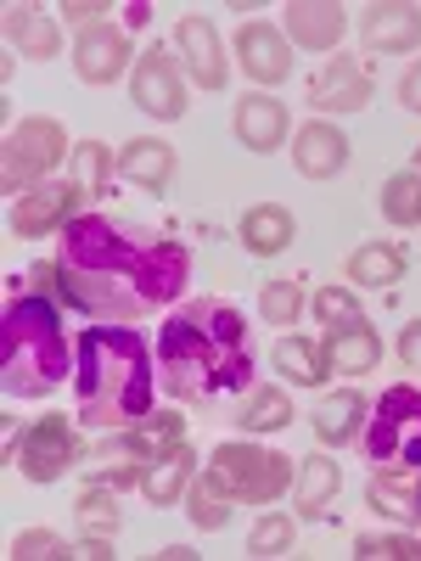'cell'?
I'll use <instances>...</instances> for the list:
<instances>
[{"label": "cell", "mask_w": 421, "mask_h": 561, "mask_svg": "<svg viewBox=\"0 0 421 561\" xmlns=\"http://www.w3.org/2000/svg\"><path fill=\"white\" fill-rule=\"evenodd\" d=\"M57 270H62L68 304H79L96 320L124 325V320H140L180 298L185 275H192V253L147 225L79 214L62 225Z\"/></svg>", "instance_id": "6da1fadb"}, {"label": "cell", "mask_w": 421, "mask_h": 561, "mask_svg": "<svg viewBox=\"0 0 421 561\" xmlns=\"http://www.w3.org/2000/svg\"><path fill=\"white\" fill-rule=\"evenodd\" d=\"M158 382L169 399L185 404H214L225 393H248L253 388V343L242 314L219 304V298H197L180 304L163 332H158Z\"/></svg>", "instance_id": "7a4b0ae2"}, {"label": "cell", "mask_w": 421, "mask_h": 561, "mask_svg": "<svg viewBox=\"0 0 421 561\" xmlns=\"http://www.w3.org/2000/svg\"><path fill=\"white\" fill-rule=\"evenodd\" d=\"M152 370L158 354L129 325H90L79 337V370H73L79 421L107 433L140 427L152 415Z\"/></svg>", "instance_id": "3957f363"}, {"label": "cell", "mask_w": 421, "mask_h": 561, "mask_svg": "<svg viewBox=\"0 0 421 561\" xmlns=\"http://www.w3.org/2000/svg\"><path fill=\"white\" fill-rule=\"evenodd\" d=\"M79 370V354L62 337V320L52 298L12 293L7 320H0V388L7 399H45Z\"/></svg>", "instance_id": "277c9868"}, {"label": "cell", "mask_w": 421, "mask_h": 561, "mask_svg": "<svg viewBox=\"0 0 421 561\" xmlns=\"http://www.w3.org/2000/svg\"><path fill=\"white\" fill-rule=\"evenodd\" d=\"M365 460L371 472H416L421 466V388L399 382L365 415Z\"/></svg>", "instance_id": "5b68a950"}, {"label": "cell", "mask_w": 421, "mask_h": 561, "mask_svg": "<svg viewBox=\"0 0 421 561\" xmlns=\"http://www.w3.org/2000/svg\"><path fill=\"white\" fill-rule=\"evenodd\" d=\"M214 478L230 489V500L270 505V500L287 494L293 466H287V455H270V449H253V444H219L214 449Z\"/></svg>", "instance_id": "8992f818"}, {"label": "cell", "mask_w": 421, "mask_h": 561, "mask_svg": "<svg viewBox=\"0 0 421 561\" xmlns=\"http://www.w3.org/2000/svg\"><path fill=\"white\" fill-rule=\"evenodd\" d=\"M68 152V135L57 118H23L7 135V192H34V180H45Z\"/></svg>", "instance_id": "52a82bcc"}, {"label": "cell", "mask_w": 421, "mask_h": 561, "mask_svg": "<svg viewBox=\"0 0 421 561\" xmlns=\"http://www.w3.org/2000/svg\"><path fill=\"white\" fill-rule=\"evenodd\" d=\"M79 455H84V449H79V438H73V427H68L62 415L34 421V427L18 438V466H23L29 483H57Z\"/></svg>", "instance_id": "ba28073f"}, {"label": "cell", "mask_w": 421, "mask_h": 561, "mask_svg": "<svg viewBox=\"0 0 421 561\" xmlns=\"http://www.w3.org/2000/svg\"><path fill=\"white\" fill-rule=\"evenodd\" d=\"M79 197H84V185H79V180L34 185V192L18 197V208H12V230H18V237H45V230H62L68 219H79V214H73Z\"/></svg>", "instance_id": "9c48e42d"}, {"label": "cell", "mask_w": 421, "mask_h": 561, "mask_svg": "<svg viewBox=\"0 0 421 561\" xmlns=\"http://www.w3.org/2000/svg\"><path fill=\"white\" fill-rule=\"evenodd\" d=\"M129 96L140 113H152V118H180L185 113V84H180V68L169 51H152L135 62V84H129Z\"/></svg>", "instance_id": "30bf717a"}, {"label": "cell", "mask_w": 421, "mask_h": 561, "mask_svg": "<svg viewBox=\"0 0 421 561\" xmlns=\"http://www.w3.org/2000/svg\"><path fill=\"white\" fill-rule=\"evenodd\" d=\"M124 62H129V39H124V28L90 23V28L79 34V45H73V68H79L84 84H113V79L124 73Z\"/></svg>", "instance_id": "8fae6325"}, {"label": "cell", "mask_w": 421, "mask_h": 561, "mask_svg": "<svg viewBox=\"0 0 421 561\" xmlns=\"http://www.w3.org/2000/svg\"><path fill=\"white\" fill-rule=\"evenodd\" d=\"M309 102L326 107V113H354V107H365V102H371V73H365V62H354V57H332V62L315 73Z\"/></svg>", "instance_id": "7c38bea8"}, {"label": "cell", "mask_w": 421, "mask_h": 561, "mask_svg": "<svg viewBox=\"0 0 421 561\" xmlns=\"http://www.w3.org/2000/svg\"><path fill=\"white\" fill-rule=\"evenodd\" d=\"M293 163H298V174H309V180H332V174L349 163V135H343L338 124H326V118L304 124V129H298V147H293Z\"/></svg>", "instance_id": "4fadbf2b"}, {"label": "cell", "mask_w": 421, "mask_h": 561, "mask_svg": "<svg viewBox=\"0 0 421 561\" xmlns=\"http://www.w3.org/2000/svg\"><path fill=\"white\" fill-rule=\"evenodd\" d=\"M237 57H242V68H248L259 84H281V79H287V68H293L287 34H281L275 23H248V28L237 34Z\"/></svg>", "instance_id": "5bb4252c"}, {"label": "cell", "mask_w": 421, "mask_h": 561, "mask_svg": "<svg viewBox=\"0 0 421 561\" xmlns=\"http://www.w3.org/2000/svg\"><path fill=\"white\" fill-rule=\"evenodd\" d=\"M360 34L371 51H416L421 45V12L416 7H365Z\"/></svg>", "instance_id": "9a60e30c"}, {"label": "cell", "mask_w": 421, "mask_h": 561, "mask_svg": "<svg viewBox=\"0 0 421 561\" xmlns=\"http://www.w3.org/2000/svg\"><path fill=\"white\" fill-rule=\"evenodd\" d=\"M237 135L253 152H275L281 140H287V107L275 96H264V90H253V96L237 102Z\"/></svg>", "instance_id": "2e32d148"}, {"label": "cell", "mask_w": 421, "mask_h": 561, "mask_svg": "<svg viewBox=\"0 0 421 561\" xmlns=\"http://www.w3.org/2000/svg\"><path fill=\"white\" fill-rule=\"evenodd\" d=\"M174 45L185 51V68L197 73L203 90H219V84H225V57H219L214 23H203V18H180V23H174Z\"/></svg>", "instance_id": "e0dca14e"}, {"label": "cell", "mask_w": 421, "mask_h": 561, "mask_svg": "<svg viewBox=\"0 0 421 561\" xmlns=\"http://www.w3.org/2000/svg\"><path fill=\"white\" fill-rule=\"evenodd\" d=\"M320 359H326V370H349V377H360V370H377L383 343H377V332L360 320V325H343V332H326Z\"/></svg>", "instance_id": "ac0fdd59"}, {"label": "cell", "mask_w": 421, "mask_h": 561, "mask_svg": "<svg viewBox=\"0 0 421 561\" xmlns=\"http://www.w3.org/2000/svg\"><path fill=\"white\" fill-rule=\"evenodd\" d=\"M79 534H84V556H113V534H118V505H113V489L90 483L79 494Z\"/></svg>", "instance_id": "d6986e66"}, {"label": "cell", "mask_w": 421, "mask_h": 561, "mask_svg": "<svg viewBox=\"0 0 421 561\" xmlns=\"http://www.w3.org/2000/svg\"><path fill=\"white\" fill-rule=\"evenodd\" d=\"M287 34L298 45H309V51H332V45L343 39V7H315V0H298V7H287Z\"/></svg>", "instance_id": "ffe728a7"}, {"label": "cell", "mask_w": 421, "mask_h": 561, "mask_svg": "<svg viewBox=\"0 0 421 561\" xmlns=\"http://www.w3.org/2000/svg\"><path fill=\"white\" fill-rule=\"evenodd\" d=\"M118 174L135 180V185H147V192H163L169 174H174V152H169V140H129L124 158H118Z\"/></svg>", "instance_id": "44dd1931"}, {"label": "cell", "mask_w": 421, "mask_h": 561, "mask_svg": "<svg viewBox=\"0 0 421 561\" xmlns=\"http://www.w3.org/2000/svg\"><path fill=\"white\" fill-rule=\"evenodd\" d=\"M192 472H197V455L192 449H174V455H163V460H152V472L140 478V494H147L152 505H174L180 500V489L192 483Z\"/></svg>", "instance_id": "7402d4cb"}, {"label": "cell", "mask_w": 421, "mask_h": 561, "mask_svg": "<svg viewBox=\"0 0 421 561\" xmlns=\"http://www.w3.org/2000/svg\"><path fill=\"white\" fill-rule=\"evenodd\" d=\"M360 415H365V399L354 393V388H343V393H332L320 410H315V438L320 444H349L354 433H360Z\"/></svg>", "instance_id": "603a6c76"}, {"label": "cell", "mask_w": 421, "mask_h": 561, "mask_svg": "<svg viewBox=\"0 0 421 561\" xmlns=\"http://www.w3.org/2000/svg\"><path fill=\"white\" fill-rule=\"evenodd\" d=\"M242 242H248L259 259L281 253V248L293 242V214H287V208H275V203H264V208H248V219H242Z\"/></svg>", "instance_id": "cb8c5ba5"}, {"label": "cell", "mask_w": 421, "mask_h": 561, "mask_svg": "<svg viewBox=\"0 0 421 561\" xmlns=\"http://www.w3.org/2000/svg\"><path fill=\"white\" fill-rule=\"evenodd\" d=\"M338 483H343V472H338L332 455L304 460V478H298V517H326V505H332Z\"/></svg>", "instance_id": "d4e9b609"}, {"label": "cell", "mask_w": 421, "mask_h": 561, "mask_svg": "<svg viewBox=\"0 0 421 561\" xmlns=\"http://www.w3.org/2000/svg\"><path fill=\"white\" fill-rule=\"evenodd\" d=\"M180 433H185V421L180 415H152V421H140V427H129V438H118L135 460H163L180 449Z\"/></svg>", "instance_id": "484cf974"}, {"label": "cell", "mask_w": 421, "mask_h": 561, "mask_svg": "<svg viewBox=\"0 0 421 561\" xmlns=\"http://www.w3.org/2000/svg\"><path fill=\"white\" fill-rule=\"evenodd\" d=\"M7 34L18 39V51L23 57H52L57 51V23L52 18H39L34 7H7Z\"/></svg>", "instance_id": "4316f807"}, {"label": "cell", "mask_w": 421, "mask_h": 561, "mask_svg": "<svg viewBox=\"0 0 421 561\" xmlns=\"http://www.w3.org/2000/svg\"><path fill=\"white\" fill-rule=\"evenodd\" d=\"M237 421H242V433H275V427H287V421H293V399L281 388H248Z\"/></svg>", "instance_id": "83f0119b"}, {"label": "cell", "mask_w": 421, "mask_h": 561, "mask_svg": "<svg viewBox=\"0 0 421 561\" xmlns=\"http://www.w3.org/2000/svg\"><path fill=\"white\" fill-rule=\"evenodd\" d=\"M405 275V253L377 242V248H360L349 259V280H360V287H394V280Z\"/></svg>", "instance_id": "f1b7e54d"}, {"label": "cell", "mask_w": 421, "mask_h": 561, "mask_svg": "<svg viewBox=\"0 0 421 561\" xmlns=\"http://www.w3.org/2000/svg\"><path fill=\"white\" fill-rule=\"evenodd\" d=\"M275 365L287 370L298 388H320V382H326V359H320V348H309L304 337H281V343H275Z\"/></svg>", "instance_id": "f546056e"}, {"label": "cell", "mask_w": 421, "mask_h": 561, "mask_svg": "<svg viewBox=\"0 0 421 561\" xmlns=\"http://www.w3.org/2000/svg\"><path fill=\"white\" fill-rule=\"evenodd\" d=\"M185 511H192L197 528H225V523H230V489L208 472V478H197V489H192V500H185Z\"/></svg>", "instance_id": "4dcf8cb0"}, {"label": "cell", "mask_w": 421, "mask_h": 561, "mask_svg": "<svg viewBox=\"0 0 421 561\" xmlns=\"http://www.w3.org/2000/svg\"><path fill=\"white\" fill-rule=\"evenodd\" d=\"M365 500L377 505V511H388V517H399V523H421L416 489H410L405 478H377V472H371V489H365Z\"/></svg>", "instance_id": "1f68e13d"}, {"label": "cell", "mask_w": 421, "mask_h": 561, "mask_svg": "<svg viewBox=\"0 0 421 561\" xmlns=\"http://www.w3.org/2000/svg\"><path fill=\"white\" fill-rule=\"evenodd\" d=\"M383 214L394 225H421V174H394L383 185Z\"/></svg>", "instance_id": "d6a6232c"}, {"label": "cell", "mask_w": 421, "mask_h": 561, "mask_svg": "<svg viewBox=\"0 0 421 561\" xmlns=\"http://www.w3.org/2000/svg\"><path fill=\"white\" fill-rule=\"evenodd\" d=\"M354 556H365V561H421V539H410V534H360Z\"/></svg>", "instance_id": "836d02e7"}, {"label": "cell", "mask_w": 421, "mask_h": 561, "mask_svg": "<svg viewBox=\"0 0 421 561\" xmlns=\"http://www.w3.org/2000/svg\"><path fill=\"white\" fill-rule=\"evenodd\" d=\"M259 309H264V320H270V325H293V320H298V309H304L298 280H264Z\"/></svg>", "instance_id": "e575fe53"}, {"label": "cell", "mask_w": 421, "mask_h": 561, "mask_svg": "<svg viewBox=\"0 0 421 561\" xmlns=\"http://www.w3.org/2000/svg\"><path fill=\"white\" fill-rule=\"evenodd\" d=\"M107 147H102V140H84V147L73 152V174H79V185H84V197H96L102 192V185H107Z\"/></svg>", "instance_id": "d590c367"}, {"label": "cell", "mask_w": 421, "mask_h": 561, "mask_svg": "<svg viewBox=\"0 0 421 561\" xmlns=\"http://www.w3.org/2000/svg\"><path fill=\"white\" fill-rule=\"evenodd\" d=\"M315 314L326 320V332H343V325H360V320H365L360 304H354V293H343V287H326V293L315 298Z\"/></svg>", "instance_id": "8d00e7d4"}, {"label": "cell", "mask_w": 421, "mask_h": 561, "mask_svg": "<svg viewBox=\"0 0 421 561\" xmlns=\"http://www.w3.org/2000/svg\"><path fill=\"white\" fill-rule=\"evenodd\" d=\"M248 550H253V556H281V550H293V523H287V517H264V523L248 534Z\"/></svg>", "instance_id": "74e56055"}, {"label": "cell", "mask_w": 421, "mask_h": 561, "mask_svg": "<svg viewBox=\"0 0 421 561\" xmlns=\"http://www.w3.org/2000/svg\"><path fill=\"white\" fill-rule=\"evenodd\" d=\"M12 556H18V561H45V556H73V550H68L57 534H39V528H34V534H18V539H12Z\"/></svg>", "instance_id": "f35d334b"}, {"label": "cell", "mask_w": 421, "mask_h": 561, "mask_svg": "<svg viewBox=\"0 0 421 561\" xmlns=\"http://www.w3.org/2000/svg\"><path fill=\"white\" fill-rule=\"evenodd\" d=\"M399 102H405L410 113H421V62L405 68V79H399Z\"/></svg>", "instance_id": "ab89813d"}, {"label": "cell", "mask_w": 421, "mask_h": 561, "mask_svg": "<svg viewBox=\"0 0 421 561\" xmlns=\"http://www.w3.org/2000/svg\"><path fill=\"white\" fill-rule=\"evenodd\" d=\"M399 359H405L410 370H421V320H410V325H405V337H399Z\"/></svg>", "instance_id": "60d3db41"}, {"label": "cell", "mask_w": 421, "mask_h": 561, "mask_svg": "<svg viewBox=\"0 0 421 561\" xmlns=\"http://www.w3.org/2000/svg\"><path fill=\"white\" fill-rule=\"evenodd\" d=\"M96 12H107V7H90V0H79V7H62V18H68V23H84V28H90V18H96Z\"/></svg>", "instance_id": "b9f144b4"}, {"label": "cell", "mask_w": 421, "mask_h": 561, "mask_svg": "<svg viewBox=\"0 0 421 561\" xmlns=\"http://www.w3.org/2000/svg\"><path fill=\"white\" fill-rule=\"evenodd\" d=\"M416 174H421V147H416Z\"/></svg>", "instance_id": "7bdbcfd3"}, {"label": "cell", "mask_w": 421, "mask_h": 561, "mask_svg": "<svg viewBox=\"0 0 421 561\" xmlns=\"http://www.w3.org/2000/svg\"><path fill=\"white\" fill-rule=\"evenodd\" d=\"M416 505H421V489H416Z\"/></svg>", "instance_id": "ee69618b"}]
</instances>
